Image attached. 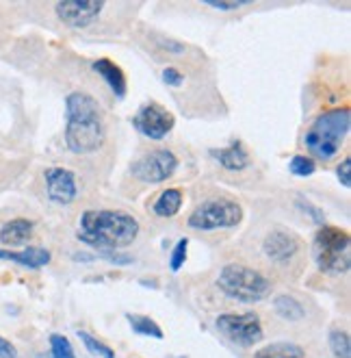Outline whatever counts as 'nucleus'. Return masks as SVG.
I'll return each mask as SVG.
<instances>
[{"instance_id": "1", "label": "nucleus", "mask_w": 351, "mask_h": 358, "mask_svg": "<svg viewBox=\"0 0 351 358\" xmlns=\"http://www.w3.org/2000/svg\"><path fill=\"white\" fill-rule=\"evenodd\" d=\"M139 235V222L124 210H85L80 215L76 237L96 248L98 255H109L130 245Z\"/></svg>"}, {"instance_id": "2", "label": "nucleus", "mask_w": 351, "mask_h": 358, "mask_svg": "<svg viewBox=\"0 0 351 358\" xmlns=\"http://www.w3.org/2000/svg\"><path fill=\"white\" fill-rule=\"evenodd\" d=\"M66 143L74 155H91L105 143V122L94 96L72 92L66 100Z\"/></svg>"}, {"instance_id": "3", "label": "nucleus", "mask_w": 351, "mask_h": 358, "mask_svg": "<svg viewBox=\"0 0 351 358\" xmlns=\"http://www.w3.org/2000/svg\"><path fill=\"white\" fill-rule=\"evenodd\" d=\"M349 126H351V113L347 107L332 109L319 115L304 135L308 152L321 161H329L332 157H336L349 133Z\"/></svg>"}, {"instance_id": "4", "label": "nucleus", "mask_w": 351, "mask_h": 358, "mask_svg": "<svg viewBox=\"0 0 351 358\" xmlns=\"http://www.w3.org/2000/svg\"><path fill=\"white\" fill-rule=\"evenodd\" d=\"M217 287L223 291V296H228L243 304L260 302L271 293V282L267 280L260 271L247 265H241V263L225 265L219 271Z\"/></svg>"}, {"instance_id": "5", "label": "nucleus", "mask_w": 351, "mask_h": 358, "mask_svg": "<svg viewBox=\"0 0 351 358\" xmlns=\"http://www.w3.org/2000/svg\"><path fill=\"white\" fill-rule=\"evenodd\" d=\"M313 255L319 269L327 273H345L351 265V239L345 230L334 226H323L315 235Z\"/></svg>"}, {"instance_id": "6", "label": "nucleus", "mask_w": 351, "mask_h": 358, "mask_svg": "<svg viewBox=\"0 0 351 358\" xmlns=\"http://www.w3.org/2000/svg\"><path fill=\"white\" fill-rule=\"evenodd\" d=\"M243 220V208L225 198H213L202 202L193 213L189 215V226L195 230H204V233H211V230L219 228H232L241 224Z\"/></svg>"}, {"instance_id": "7", "label": "nucleus", "mask_w": 351, "mask_h": 358, "mask_svg": "<svg viewBox=\"0 0 351 358\" xmlns=\"http://www.w3.org/2000/svg\"><path fill=\"white\" fill-rule=\"evenodd\" d=\"M215 324L223 336L241 348H254L262 341V324L256 313H225L219 315Z\"/></svg>"}, {"instance_id": "8", "label": "nucleus", "mask_w": 351, "mask_h": 358, "mask_svg": "<svg viewBox=\"0 0 351 358\" xmlns=\"http://www.w3.org/2000/svg\"><path fill=\"white\" fill-rule=\"evenodd\" d=\"M176 170H178V159L170 150H154L146 157L137 159L130 167L135 178L150 185L167 180L170 176H174Z\"/></svg>"}, {"instance_id": "9", "label": "nucleus", "mask_w": 351, "mask_h": 358, "mask_svg": "<svg viewBox=\"0 0 351 358\" xmlns=\"http://www.w3.org/2000/svg\"><path fill=\"white\" fill-rule=\"evenodd\" d=\"M133 122H135V129L143 137H148L152 141L165 139L167 133L174 129V115L156 102H150L146 107H141Z\"/></svg>"}, {"instance_id": "10", "label": "nucleus", "mask_w": 351, "mask_h": 358, "mask_svg": "<svg viewBox=\"0 0 351 358\" xmlns=\"http://www.w3.org/2000/svg\"><path fill=\"white\" fill-rule=\"evenodd\" d=\"M102 9H105V3H100V0H66V3H57L54 7L61 22L72 29H85L94 24Z\"/></svg>"}, {"instance_id": "11", "label": "nucleus", "mask_w": 351, "mask_h": 358, "mask_svg": "<svg viewBox=\"0 0 351 358\" xmlns=\"http://www.w3.org/2000/svg\"><path fill=\"white\" fill-rule=\"evenodd\" d=\"M46 185H48V198L57 204H70L78 196L76 176L64 167H50L46 170Z\"/></svg>"}, {"instance_id": "12", "label": "nucleus", "mask_w": 351, "mask_h": 358, "mask_svg": "<svg viewBox=\"0 0 351 358\" xmlns=\"http://www.w3.org/2000/svg\"><path fill=\"white\" fill-rule=\"evenodd\" d=\"M262 250L264 255L269 257L271 261L276 263H286L291 261L297 250H299V241L293 233H288V230H274V233L267 235L264 243H262Z\"/></svg>"}, {"instance_id": "13", "label": "nucleus", "mask_w": 351, "mask_h": 358, "mask_svg": "<svg viewBox=\"0 0 351 358\" xmlns=\"http://www.w3.org/2000/svg\"><path fill=\"white\" fill-rule=\"evenodd\" d=\"M94 72L100 74L102 78L107 80V85L111 87V92L117 96V98H124L126 96V76L119 70L117 63L109 61V59H98L94 61Z\"/></svg>"}, {"instance_id": "14", "label": "nucleus", "mask_w": 351, "mask_h": 358, "mask_svg": "<svg viewBox=\"0 0 351 358\" xmlns=\"http://www.w3.org/2000/svg\"><path fill=\"white\" fill-rule=\"evenodd\" d=\"M0 259L13 261L17 265H24L31 269L44 267L50 263V252L46 248H27L22 252H11V250H0Z\"/></svg>"}, {"instance_id": "15", "label": "nucleus", "mask_w": 351, "mask_h": 358, "mask_svg": "<svg viewBox=\"0 0 351 358\" xmlns=\"http://www.w3.org/2000/svg\"><path fill=\"white\" fill-rule=\"evenodd\" d=\"M213 155L225 167V170H230V172H241V170H245L247 165H250V155H247V150L243 148L241 141L230 143L228 148L213 150Z\"/></svg>"}, {"instance_id": "16", "label": "nucleus", "mask_w": 351, "mask_h": 358, "mask_svg": "<svg viewBox=\"0 0 351 358\" xmlns=\"http://www.w3.org/2000/svg\"><path fill=\"white\" fill-rule=\"evenodd\" d=\"M33 237V222L29 220H11L0 230V241L5 245H22Z\"/></svg>"}, {"instance_id": "17", "label": "nucleus", "mask_w": 351, "mask_h": 358, "mask_svg": "<svg viewBox=\"0 0 351 358\" xmlns=\"http://www.w3.org/2000/svg\"><path fill=\"white\" fill-rule=\"evenodd\" d=\"M180 206H182V192L180 189H167V192H163L156 198L152 210L158 217H174L180 210Z\"/></svg>"}, {"instance_id": "18", "label": "nucleus", "mask_w": 351, "mask_h": 358, "mask_svg": "<svg viewBox=\"0 0 351 358\" xmlns=\"http://www.w3.org/2000/svg\"><path fill=\"white\" fill-rule=\"evenodd\" d=\"M256 358H306V354L295 343H271L258 350Z\"/></svg>"}, {"instance_id": "19", "label": "nucleus", "mask_w": 351, "mask_h": 358, "mask_svg": "<svg viewBox=\"0 0 351 358\" xmlns=\"http://www.w3.org/2000/svg\"><path fill=\"white\" fill-rule=\"evenodd\" d=\"M274 308L282 320H288V322H297L304 317V306L293 296H278L274 300Z\"/></svg>"}, {"instance_id": "20", "label": "nucleus", "mask_w": 351, "mask_h": 358, "mask_svg": "<svg viewBox=\"0 0 351 358\" xmlns=\"http://www.w3.org/2000/svg\"><path fill=\"white\" fill-rule=\"evenodd\" d=\"M126 320L130 324V328L137 332V334H143V336H154V339H163V330L160 326L146 317V315H133V313H126Z\"/></svg>"}, {"instance_id": "21", "label": "nucleus", "mask_w": 351, "mask_h": 358, "mask_svg": "<svg viewBox=\"0 0 351 358\" xmlns=\"http://www.w3.org/2000/svg\"><path fill=\"white\" fill-rule=\"evenodd\" d=\"M329 348L336 358H351V343L349 334L345 330H332L329 332Z\"/></svg>"}, {"instance_id": "22", "label": "nucleus", "mask_w": 351, "mask_h": 358, "mask_svg": "<svg viewBox=\"0 0 351 358\" xmlns=\"http://www.w3.org/2000/svg\"><path fill=\"white\" fill-rule=\"evenodd\" d=\"M50 352L52 358H76L70 339L64 334H50Z\"/></svg>"}, {"instance_id": "23", "label": "nucleus", "mask_w": 351, "mask_h": 358, "mask_svg": "<svg viewBox=\"0 0 351 358\" xmlns=\"http://www.w3.org/2000/svg\"><path fill=\"white\" fill-rule=\"evenodd\" d=\"M78 339L85 343V348L91 352V354H96V356H100V358H115V352L111 350V348H107L102 341H98V339H94L91 334H87L85 330H78Z\"/></svg>"}, {"instance_id": "24", "label": "nucleus", "mask_w": 351, "mask_h": 358, "mask_svg": "<svg viewBox=\"0 0 351 358\" xmlns=\"http://www.w3.org/2000/svg\"><path fill=\"white\" fill-rule=\"evenodd\" d=\"M288 170L295 176H313L317 170V163L311 157H304V155H295L288 163Z\"/></svg>"}, {"instance_id": "25", "label": "nucleus", "mask_w": 351, "mask_h": 358, "mask_svg": "<svg viewBox=\"0 0 351 358\" xmlns=\"http://www.w3.org/2000/svg\"><path fill=\"white\" fill-rule=\"evenodd\" d=\"M187 250H189V239H180L172 252V259H170V267L172 271H180L184 261H187Z\"/></svg>"}, {"instance_id": "26", "label": "nucleus", "mask_w": 351, "mask_h": 358, "mask_svg": "<svg viewBox=\"0 0 351 358\" xmlns=\"http://www.w3.org/2000/svg\"><path fill=\"white\" fill-rule=\"evenodd\" d=\"M163 80L167 83L170 87H180L182 83H184V76H182L180 70H176V68H165V70H163Z\"/></svg>"}, {"instance_id": "27", "label": "nucleus", "mask_w": 351, "mask_h": 358, "mask_svg": "<svg viewBox=\"0 0 351 358\" xmlns=\"http://www.w3.org/2000/svg\"><path fill=\"white\" fill-rule=\"evenodd\" d=\"M349 172H351V159H345V161L338 165V170H336V176H338V180H341V185H343L345 189L351 187V176H349Z\"/></svg>"}, {"instance_id": "28", "label": "nucleus", "mask_w": 351, "mask_h": 358, "mask_svg": "<svg viewBox=\"0 0 351 358\" xmlns=\"http://www.w3.org/2000/svg\"><path fill=\"white\" fill-rule=\"evenodd\" d=\"M206 5L209 7H213V9H219V11H234V9H239V7H243V5H250V0H234V3H215V0H204Z\"/></svg>"}, {"instance_id": "29", "label": "nucleus", "mask_w": 351, "mask_h": 358, "mask_svg": "<svg viewBox=\"0 0 351 358\" xmlns=\"http://www.w3.org/2000/svg\"><path fill=\"white\" fill-rule=\"evenodd\" d=\"M0 358H17V350L5 336H0Z\"/></svg>"}, {"instance_id": "30", "label": "nucleus", "mask_w": 351, "mask_h": 358, "mask_svg": "<svg viewBox=\"0 0 351 358\" xmlns=\"http://www.w3.org/2000/svg\"><path fill=\"white\" fill-rule=\"evenodd\" d=\"M176 358H184V356H176Z\"/></svg>"}]
</instances>
